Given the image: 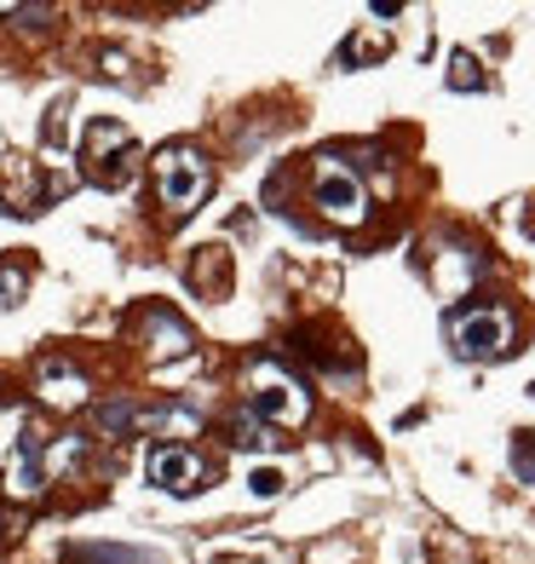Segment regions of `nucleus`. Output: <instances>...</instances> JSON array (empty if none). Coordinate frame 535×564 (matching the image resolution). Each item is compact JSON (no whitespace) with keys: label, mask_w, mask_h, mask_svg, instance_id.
Here are the masks:
<instances>
[{"label":"nucleus","mask_w":535,"mask_h":564,"mask_svg":"<svg viewBox=\"0 0 535 564\" xmlns=\"http://www.w3.org/2000/svg\"><path fill=\"white\" fill-rule=\"evenodd\" d=\"M449 87H483V75H478V64H472L467 53L449 58Z\"/></svg>","instance_id":"nucleus-10"},{"label":"nucleus","mask_w":535,"mask_h":564,"mask_svg":"<svg viewBox=\"0 0 535 564\" xmlns=\"http://www.w3.org/2000/svg\"><path fill=\"white\" fill-rule=\"evenodd\" d=\"M449 340L461 357L483 364V357H501L513 346V312H501V305H472V312H455L449 317Z\"/></svg>","instance_id":"nucleus-4"},{"label":"nucleus","mask_w":535,"mask_h":564,"mask_svg":"<svg viewBox=\"0 0 535 564\" xmlns=\"http://www.w3.org/2000/svg\"><path fill=\"white\" fill-rule=\"evenodd\" d=\"M248 403H253V415H260L265 426H305V415H312L305 387L283 364H271V357H260V364L248 369Z\"/></svg>","instance_id":"nucleus-1"},{"label":"nucleus","mask_w":535,"mask_h":564,"mask_svg":"<svg viewBox=\"0 0 535 564\" xmlns=\"http://www.w3.org/2000/svg\"><path fill=\"white\" fill-rule=\"evenodd\" d=\"M214 185V173H208V156L190 144H167L156 150V191H162V208L173 214H190L201 196H208Z\"/></svg>","instance_id":"nucleus-2"},{"label":"nucleus","mask_w":535,"mask_h":564,"mask_svg":"<svg viewBox=\"0 0 535 564\" xmlns=\"http://www.w3.org/2000/svg\"><path fill=\"white\" fill-rule=\"evenodd\" d=\"M41 444H35V432H23V449H18V460H12V473H7V490L12 496H35L41 490Z\"/></svg>","instance_id":"nucleus-7"},{"label":"nucleus","mask_w":535,"mask_h":564,"mask_svg":"<svg viewBox=\"0 0 535 564\" xmlns=\"http://www.w3.org/2000/svg\"><path fill=\"white\" fill-rule=\"evenodd\" d=\"M41 392H46V403H81L87 398V380L69 375L64 364H46L41 369Z\"/></svg>","instance_id":"nucleus-8"},{"label":"nucleus","mask_w":535,"mask_h":564,"mask_svg":"<svg viewBox=\"0 0 535 564\" xmlns=\"http://www.w3.org/2000/svg\"><path fill=\"white\" fill-rule=\"evenodd\" d=\"M312 202L335 219V225H363L369 219V191H363V178H357L346 162L335 156H323L312 167Z\"/></svg>","instance_id":"nucleus-3"},{"label":"nucleus","mask_w":535,"mask_h":564,"mask_svg":"<svg viewBox=\"0 0 535 564\" xmlns=\"http://www.w3.org/2000/svg\"><path fill=\"white\" fill-rule=\"evenodd\" d=\"M23 294V271L18 265H0V305H12Z\"/></svg>","instance_id":"nucleus-12"},{"label":"nucleus","mask_w":535,"mask_h":564,"mask_svg":"<svg viewBox=\"0 0 535 564\" xmlns=\"http://www.w3.org/2000/svg\"><path fill=\"white\" fill-rule=\"evenodd\" d=\"M69 558H87V564H162L156 553H127V547H75Z\"/></svg>","instance_id":"nucleus-9"},{"label":"nucleus","mask_w":535,"mask_h":564,"mask_svg":"<svg viewBox=\"0 0 535 564\" xmlns=\"http://www.w3.org/2000/svg\"><path fill=\"white\" fill-rule=\"evenodd\" d=\"M201 478H208V460L196 449H185V444L150 449V484H162L173 496H190V490H201Z\"/></svg>","instance_id":"nucleus-5"},{"label":"nucleus","mask_w":535,"mask_h":564,"mask_svg":"<svg viewBox=\"0 0 535 564\" xmlns=\"http://www.w3.org/2000/svg\"><path fill=\"white\" fill-rule=\"evenodd\" d=\"M248 484H253V496H276V490H283V473H276V467H253Z\"/></svg>","instance_id":"nucleus-11"},{"label":"nucleus","mask_w":535,"mask_h":564,"mask_svg":"<svg viewBox=\"0 0 535 564\" xmlns=\"http://www.w3.org/2000/svg\"><path fill=\"white\" fill-rule=\"evenodd\" d=\"M144 351H150V364H162V357H173V351H185L190 346V328L178 323V317H167V312H150L144 317Z\"/></svg>","instance_id":"nucleus-6"}]
</instances>
